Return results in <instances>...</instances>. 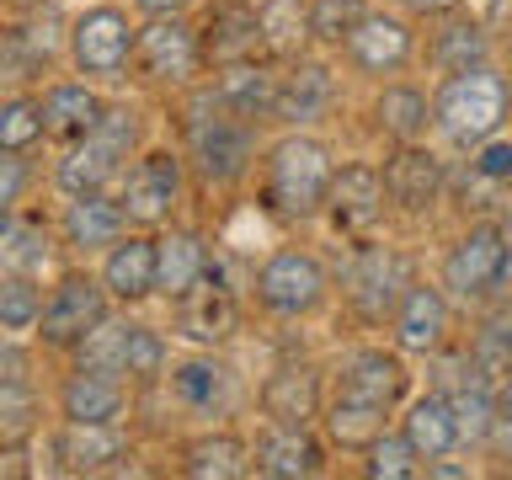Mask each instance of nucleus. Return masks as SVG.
<instances>
[{
	"label": "nucleus",
	"instance_id": "nucleus-1",
	"mask_svg": "<svg viewBox=\"0 0 512 480\" xmlns=\"http://www.w3.org/2000/svg\"><path fill=\"white\" fill-rule=\"evenodd\" d=\"M411 384H416V374H411V363H406L400 347H374L368 342V347L342 352V363L331 368L326 416H320L331 448L363 454V448L390 427V416L406 411Z\"/></svg>",
	"mask_w": 512,
	"mask_h": 480
},
{
	"label": "nucleus",
	"instance_id": "nucleus-2",
	"mask_svg": "<svg viewBox=\"0 0 512 480\" xmlns=\"http://www.w3.org/2000/svg\"><path fill=\"white\" fill-rule=\"evenodd\" d=\"M331 182H336V160L326 150V139H315L310 128H283L262 150L256 208L278 224H310L326 214Z\"/></svg>",
	"mask_w": 512,
	"mask_h": 480
},
{
	"label": "nucleus",
	"instance_id": "nucleus-3",
	"mask_svg": "<svg viewBox=\"0 0 512 480\" xmlns=\"http://www.w3.org/2000/svg\"><path fill=\"white\" fill-rule=\"evenodd\" d=\"M182 155H187L192 176H198L203 187H219V192L240 187L256 166H262V160H256V123L224 112L214 96H208V86L192 96V112L182 123Z\"/></svg>",
	"mask_w": 512,
	"mask_h": 480
},
{
	"label": "nucleus",
	"instance_id": "nucleus-4",
	"mask_svg": "<svg viewBox=\"0 0 512 480\" xmlns=\"http://www.w3.org/2000/svg\"><path fill=\"white\" fill-rule=\"evenodd\" d=\"M139 107L112 96V112L102 118V128L75 144H64V155L54 160L48 182H54L59 198H80V192H112L123 182L128 160L139 155Z\"/></svg>",
	"mask_w": 512,
	"mask_h": 480
},
{
	"label": "nucleus",
	"instance_id": "nucleus-5",
	"mask_svg": "<svg viewBox=\"0 0 512 480\" xmlns=\"http://www.w3.org/2000/svg\"><path fill=\"white\" fill-rule=\"evenodd\" d=\"M134 48H139V22L128 16V6L118 0H91L70 16V59L75 75L96 80L107 91H123L128 86V70H134Z\"/></svg>",
	"mask_w": 512,
	"mask_h": 480
},
{
	"label": "nucleus",
	"instance_id": "nucleus-6",
	"mask_svg": "<svg viewBox=\"0 0 512 480\" xmlns=\"http://www.w3.org/2000/svg\"><path fill=\"white\" fill-rule=\"evenodd\" d=\"M432 107H438V134L454 144V150L470 155L475 144H486L491 134L507 128L512 112V86L507 75L486 70H464V75H443L432 86Z\"/></svg>",
	"mask_w": 512,
	"mask_h": 480
},
{
	"label": "nucleus",
	"instance_id": "nucleus-7",
	"mask_svg": "<svg viewBox=\"0 0 512 480\" xmlns=\"http://www.w3.org/2000/svg\"><path fill=\"white\" fill-rule=\"evenodd\" d=\"M512 246V224L507 219H470L454 235V246L443 251L438 283L448 288V299L464 310H491L502 299V267Z\"/></svg>",
	"mask_w": 512,
	"mask_h": 480
},
{
	"label": "nucleus",
	"instance_id": "nucleus-8",
	"mask_svg": "<svg viewBox=\"0 0 512 480\" xmlns=\"http://www.w3.org/2000/svg\"><path fill=\"white\" fill-rule=\"evenodd\" d=\"M160 395H166V406L182 416V422L219 427L240 411L246 384H240V374L219 358V347H192V352H182V358H171Z\"/></svg>",
	"mask_w": 512,
	"mask_h": 480
},
{
	"label": "nucleus",
	"instance_id": "nucleus-9",
	"mask_svg": "<svg viewBox=\"0 0 512 480\" xmlns=\"http://www.w3.org/2000/svg\"><path fill=\"white\" fill-rule=\"evenodd\" d=\"M251 299L272 320H310L331 304V272L304 246H272L251 272Z\"/></svg>",
	"mask_w": 512,
	"mask_h": 480
},
{
	"label": "nucleus",
	"instance_id": "nucleus-10",
	"mask_svg": "<svg viewBox=\"0 0 512 480\" xmlns=\"http://www.w3.org/2000/svg\"><path fill=\"white\" fill-rule=\"evenodd\" d=\"M118 310L102 283V272L91 267H59L54 278H48V294H43V320H38V336H32V347L43 352H70L86 342V336L102 326V320Z\"/></svg>",
	"mask_w": 512,
	"mask_h": 480
},
{
	"label": "nucleus",
	"instance_id": "nucleus-11",
	"mask_svg": "<svg viewBox=\"0 0 512 480\" xmlns=\"http://www.w3.org/2000/svg\"><path fill=\"white\" fill-rule=\"evenodd\" d=\"M187 155L182 150H166V144H155V150H139L128 160L123 182L112 187L123 203V214L134 230H166L176 224V208L187 198Z\"/></svg>",
	"mask_w": 512,
	"mask_h": 480
},
{
	"label": "nucleus",
	"instance_id": "nucleus-12",
	"mask_svg": "<svg viewBox=\"0 0 512 480\" xmlns=\"http://www.w3.org/2000/svg\"><path fill=\"white\" fill-rule=\"evenodd\" d=\"M208 70L203 59V32L187 16H144L139 48H134V75L160 91H192Z\"/></svg>",
	"mask_w": 512,
	"mask_h": 480
},
{
	"label": "nucleus",
	"instance_id": "nucleus-13",
	"mask_svg": "<svg viewBox=\"0 0 512 480\" xmlns=\"http://www.w3.org/2000/svg\"><path fill=\"white\" fill-rule=\"evenodd\" d=\"M411 262L395 246H379V240H352V262L342 272V299L347 310L363 320V326H384L395 315V304L406 299L411 288Z\"/></svg>",
	"mask_w": 512,
	"mask_h": 480
},
{
	"label": "nucleus",
	"instance_id": "nucleus-14",
	"mask_svg": "<svg viewBox=\"0 0 512 480\" xmlns=\"http://www.w3.org/2000/svg\"><path fill=\"white\" fill-rule=\"evenodd\" d=\"M390 214V187H384V166L374 160H342L336 166V182H331V198H326V219L331 235L342 240H368Z\"/></svg>",
	"mask_w": 512,
	"mask_h": 480
},
{
	"label": "nucleus",
	"instance_id": "nucleus-15",
	"mask_svg": "<svg viewBox=\"0 0 512 480\" xmlns=\"http://www.w3.org/2000/svg\"><path fill=\"white\" fill-rule=\"evenodd\" d=\"M171 326L192 347H230L240 336V299H235V288L224 283L219 256H214V267L203 272V283H192L187 294L171 304Z\"/></svg>",
	"mask_w": 512,
	"mask_h": 480
},
{
	"label": "nucleus",
	"instance_id": "nucleus-16",
	"mask_svg": "<svg viewBox=\"0 0 512 480\" xmlns=\"http://www.w3.org/2000/svg\"><path fill=\"white\" fill-rule=\"evenodd\" d=\"M416 16H406V11H374L368 6V16L358 27H352V38L342 43V59L352 64L358 75H368V80H395L406 64L416 59Z\"/></svg>",
	"mask_w": 512,
	"mask_h": 480
},
{
	"label": "nucleus",
	"instance_id": "nucleus-17",
	"mask_svg": "<svg viewBox=\"0 0 512 480\" xmlns=\"http://www.w3.org/2000/svg\"><path fill=\"white\" fill-rule=\"evenodd\" d=\"M326 395H331V379L304 358H283L278 368H267L262 384H256L262 422H283V427H320Z\"/></svg>",
	"mask_w": 512,
	"mask_h": 480
},
{
	"label": "nucleus",
	"instance_id": "nucleus-18",
	"mask_svg": "<svg viewBox=\"0 0 512 480\" xmlns=\"http://www.w3.org/2000/svg\"><path fill=\"white\" fill-rule=\"evenodd\" d=\"M331 470V438H320L315 427H283L262 422L251 438V475L267 480H315Z\"/></svg>",
	"mask_w": 512,
	"mask_h": 480
},
{
	"label": "nucleus",
	"instance_id": "nucleus-19",
	"mask_svg": "<svg viewBox=\"0 0 512 480\" xmlns=\"http://www.w3.org/2000/svg\"><path fill=\"white\" fill-rule=\"evenodd\" d=\"M390 336L406 358H438V352H448V336H454V299H448V288L416 278L390 315Z\"/></svg>",
	"mask_w": 512,
	"mask_h": 480
},
{
	"label": "nucleus",
	"instance_id": "nucleus-20",
	"mask_svg": "<svg viewBox=\"0 0 512 480\" xmlns=\"http://www.w3.org/2000/svg\"><path fill=\"white\" fill-rule=\"evenodd\" d=\"M448 160L432 144H395L384 155V187H390V208L395 214H432L448 198Z\"/></svg>",
	"mask_w": 512,
	"mask_h": 480
},
{
	"label": "nucleus",
	"instance_id": "nucleus-21",
	"mask_svg": "<svg viewBox=\"0 0 512 480\" xmlns=\"http://www.w3.org/2000/svg\"><path fill=\"white\" fill-rule=\"evenodd\" d=\"M336 91H342V80H336V64L326 59V48H320V54H304L294 64H283L272 123H278V128H315L320 118H331Z\"/></svg>",
	"mask_w": 512,
	"mask_h": 480
},
{
	"label": "nucleus",
	"instance_id": "nucleus-22",
	"mask_svg": "<svg viewBox=\"0 0 512 480\" xmlns=\"http://www.w3.org/2000/svg\"><path fill=\"white\" fill-rule=\"evenodd\" d=\"M59 240L75 262H91V256H107L118 240L134 230L118 203V192H80V198H64L59 208Z\"/></svg>",
	"mask_w": 512,
	"mask_h": 480
},
{
	"label": "nucleus",
	"instance_id": "nucleus-23",
	"mask_svg": "<svg viewBox=\"0 0 512 480\" xmlns=\"http://www.w3.org/2000/svg\"><path fill=\"white\" fill-rule=\"evenodd\" d=\"M43 454L59 475H102L128 454V432L123 422H59L43 438Z\"/></svg>",
	"mask_w": 512,
	"mask_h": 480
},
{
	"label": "nucleus",
	"instance_id": "nucleus-24",
	"mask_svg": "<svg viewBox=\"0 0 512 480\" xmlns=\"http://www.w3.org/2000/svg\"><path fill=\"white\" fill-rule=\"evenodd\" d=\"M102 283L118 310H139V304L160 299V235L155 230H128L118 246L102 256Z\"/></svg>",
	"mask_w": 512,
	"mask_h": 480
},
{
	"label": "nucleus",
	"instance_id": "nucleus-25",
	"mask_svg": "<svg viewBox=\"0 0 512 480\" xmlns=\"http://www.w3.org/2000/svg\"><path fill=\"white\" fill-rule=\"evenodd\" d=\"M112 112V91L96 80L75 75V80H48L43 86V123L54 144H75L102 128V118Z\"/></svg>",
	"mask_w": 512,
	"mask_h": 480
},
{
	"label": "nucleus",
	"instance_id": "nucleus-26",
	"mask_svg": "<svg viewBox=\"0 0 512 480\" xmlns=\"http://www.w3.org/2000/svg\"><path fill=\"white\" fill-rule=\"evenodd\" d=\"M203 59H208V75L224 70V64H240V59H267L262 54V22H256V0H214L203 11Z\"/></svg>",
	"mask_w": 512,
	"mask_h": 480
},
{
	"label": "nucleus",
	"instance_id": "nucleus-27",
	"mask_svg": "<svg viewBox=\"0 0 512 480\" xmlns=\"http://www.w3.org/2000/svg\"><path fill=\"white\" fill-rule=\"evenodd\" d=\"M278 80H283V64H272V59H240V64L214 70L208 96H214L224 112H235V118L267 123L272 107H278Z\"/></svg>",
	"mask_w": 512,
	"mask_h": 480
},
{
	"label": "nucleus",
	"instance_id": "nucleus-28",
	"mask_svg": "<svg viewBox=\"0 0 512 480\" xmlns=\"http://www.w3.org/2000/svg\"><path fill=\"white\" fill-rule=\"evenodd\" d=\"M134 390L123 379L107 374H86V368H70L54 390V416L59 422H128L134 411Z\"/></svg>",
	"mask_w": 512,
	"mask_h": 480
},
{
	"label": "nucleus",
	"instance_id": "nucleus-29",
	"mask_svg": "<svg viewBox=\"0 0 512 480\" xmlns=\"http://www.w3.org/2000/svg\"><path fill=\"white\" fill-rule=\"evenodd\" d=\"M59 256L64 240H59V224H43L22 214V208H6V230H0V272H27V278H54L59 272Z\"/></svg>",
	"mask_w": 512,
	"mask_h": 480
},
{
	"label": "nucleus",
	"instance_id": "nucleus-30",
	"mask_svg": "<svg viewBox=\"0 0 512 480\" xmlns=\"http://www.w3.org/2000/svg\"><path fill=\"white\" fill-rule=\"evenodd\" d=\"M400 432H406L411 448H416L427 464H432V459H454L459 448H464L454 395H448L443 384H432V390H422V395L406 400V411H400Z\"/></svg>",
	"mask_w": 512,
	"mask_h": 480
},
{
	"label": "nucleus",
	"instance_id": "nucleus-31",
	"mask_svg": "<svg viewBox=\"0 0 512 480\" xmlns=\"http://www.w3.org/2000/svg\"><path fill=\"white\" fill-rule=\"evenodd\" d=\"M374 128L390 144H422L432 128H438V107H432V91H422L416 80H384L374 91Z\"/></svg>",
	"mask_w": 512,
	"mask_h": 480
},
{
	"label": "nucleus",
	"instance_id": "nucleus-32",
	"mask_svg": "<svg viewBox=\"0 0 512 480\" xmlns=\"http://www.w3.org/2000/svg\"><path fill=\"white\" fill-rule=\"evenodd\" d=\"M491 48H496V38H491V27L480 22V16L454 11V16H443V22H438V32H432L427 64H432L438 75L486 70V64H491Z\"/></svg>",
	"mask_w": 512,
	"mask_h": 480
},
{
	"label": "nucleus",
	"instance_id": "nucleus-33",
	"mask_svg": "<svg viewBox=\"0 0 512 480\" xmlns=\"http://www.w3.org/2000/svg\"><path fill=\"white\" fill-rule=\"evenodd\" d=\"M176 470L192 480H240L251 475V438H240L230 427H203L192 443H182Z\"/></svg>",
	"mask_w": 512,
	"mask_h": 480
},
{
	"label": "nucleus",
	"instance_id": "nucleus-34",
	"mask_svg": "<svg viewBox=\"0 0 512 480\" xmlns=\"http://www.w3.org/2000/svg\"><path fill=\"white\" fill-rule=\"evenodd\" d=\"M155 235H160V299L176 304L192 283H203L208 267H214V246H208L198 230H187V224H166V230H155Z\"/></svg>",
	"mask_w": 512,
	"mask_h": 480
},
{
	"label": "nucleus",
	"instance_id": "nucleus-35",
	"mask_svg": "<svg viewBox=\"0 0 512 480\" xmlns=\"http://www.w3.org/2000/svg\"><path fill=\"white\" fill-rule=\"evenodd\" d=\"M315 0H256V22H262V54L272 64H294L315 48L310 27Z\"/></svg>",
	"mask_w": 512,
	"mask_h": 480
},
{
	"label": "nucleus",
	"instance_id": "nucleus-36",
	"mask_svg": "<svg viewBox=\"0 0 512 480\" xmlns=\"http://www.w3.org/2000/svg\"><path fill=\"white\" fill-rule=\"evenodd\" d=\"M128 336H134V320L128 315H107L86 342L70 352V368H86V374H107L128 384ZM134 390V384H128Z\"/></svg>",
	"mask_w": 512,
	"mask_h": 480
},
{
	"label": "nucleus",
	"instance_id": "nucleus-37",
	"mask_svg": "<svg viewBox=\"0 0 512 480\" xmlns=\"http://www.w3.org/2000/svg\"><path fill=\"white\" fill-rule=\"evenodd\" d=\"M48 139L43 123V91L32 86H11L6 102H0V150L6 155H32Z\"/></svg>",
	"mask_w": 512,
	"mask_h": 480
},
{
	"label": "nucleus",
	"instance_id": "nucleus-38",
	"mask_svg": "<svg viewBox=\"0 0 512 480\" xmlns=\"http://www.w3.org/2000/svg\"><path fill=\"white\" fill-rule=\"evenodd\" d=\"M43 432V390L32 379H0V448H22Z\"/></svg>",
	"mask_w": 512,
	"mask_h": 480
},
{
	"label": "nucleus",
	"instance_id": "nucleus-39",
	"mask_svg": "<svg viewBox=\"0 0 512 480\" xmlns=\"http://www.w3.org/2000/svg\"><path fill=\"white\" fill-rule=\"evenodd\" d=\"M43 294L48 283L43 278H27V272H0V331L6 336H38V320H43Z\"/></svg>",
	"mask_w": 512,
	"mask_h": 480
},
{
	"label": "nucleus",
	"instance_id": "nucleus-40",
	"mask_svg": "<svg viewBox=\"0 0 512 480\" xmlns=\"http://www.w3.org/2000/svg\"><path fill=\"white\" fill-rule=\"evenodd\" d=\"M166 368H171V342H166V331L134 320V336H128V384H134V395L160 390V384H166Z\"/></svg>",
	"mask_w": 512,
	"mask_h": 480
},
{
	"label": "nucleus",
	"instance_id": "nucleus-41",
	"mask_svg": "<svg viewBox=\"0 0 512 480\" xmlns=\"http://www.w3.org/2000/svg\"><path fill=\"white\" fill-rule=\"evenodd\" d=\"M363 475H368V480H416V475H427V459L416 454L411 438H406L400 427H395V432L384 427L379 438L363 448Z\"/></svg>",
	"mask_w": 512,
	"mask_h": 480
},
{
	"label": "nucleus",
	"instance_id": "nucleus-42",
	"mask_svg": "<svg viewBox=\"0 0 512 480\" xmlns=\"http://www.w3.org/2000/svg\"><path fill=\"white\" fill-rule=\"evenodd\" d=\"M363 16H368V0H315V6H310L315 48H326V54H342V43L352 38V27H358Z\"/></svg>",
	"mask_w": 512,
	"mask_h": 480
},
{
	"label": "nucleus",
	"instance_id": "nucleus-43",
	"mask_svg": "<svg viewBox=\"0 0 512 480\" xmlns=\"http://www.w3.org/2000/svg\"><path fill=\"white\" fill-rule=\"evenodd\" d=\"M464 171L475 176L480 187H512V134H491L486 144H475L470 160H464Z\"/></svg>",
	"mask_w": 512,
	"mask_h": 480
},
{
	"label": "nucleus",
	"instance_id": "nucleus-44",
	"mask_svg": "<svg viewBox=\"0 0 512 480\" xmlns=\"http://www.w3.org/2000/svg\"><path fill=\"white\" fill-rule=\"evenodd\" d=\"M486 454H496V459L512 464V374L496 384V432H491V448H486Z\"/></svg>",
	"mask_w": 512,
	"mask_h": 480
},
{
	"label": "nucleus",
	"instance_id": "nucleus-45",
	"mask_svg": "<svg viewBox=\"0 0 512 480\" xmlns=\"http://www.w3.org/2000/svg\"><path fill=\"white\" fill-rule=\"evenodd\" d=\"M27 176H32L27 155H6V160H0V203H6V208H22Z\"/></svg>",
	"mask_w": 512,
	"mask_h": 480
},
{
	"label": "nucleus",
	"instance_id": "nucleus-46",
	"mask_svg": "<svg viewBox=\"0 0 512 480\" xmlns=\"http://www.w3.org/2000/svg\"><path fill=\"white\" fill-rule=\"evenodd\" d=\"M406 16H416V22H443V16L464 11V0H395Z\"/></svg>",
	"mask_w": 512,
	"mask_h": 480
},
{
	"label": "nucleus",
	"instance_id": "nucleus-47",
	"mask_svg": "<svg viewBox=\"0 0 512 480\" xmlns=\"http://www.w3.org/2000/svg\"><path fill=\"white\" fill-rule=\"evenodd\" d=\"M198 0H134L139 16H187Z\"/></svg>",
	"mask_w": 512,
	"mask_h": 480
},
{
	"label": "nucleus",
	"instance_id": "nucleus-48",
	"mask_svg": "<svg viewBox=\"0 0 512 480\" xmlns=\"http://www.w3.org/2000/svg\"><path fill=\"white\" fill-rule=\"evenodd\" d=\"M507 86H512V70H507Z\"/></svg>",
	"mask_w": 512,
	"mask_h": 480
}]
</instances>
